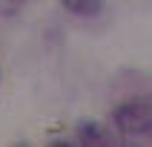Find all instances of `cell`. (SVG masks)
Masks as SVG:
<instances>
[{
	"instance_id": "obj_1",
	"label": "cell",
	"mask_w": 152,
	"mask_h": 147,
	"mask_svg": "<svg viewBox=\"0 0 152 147\" xmlns=\"http://www.w3.org/2000/svg\"><path fill=\"white\" fill-rule=\"evenodd\" d=\"M115 127L124 136H146V133H152V107L144 101H129L124 107H118Z\"/></svg>"
},
{
	"instance_id": "obj_2",
	"label": "cell",
	"mask_w": 152,
	"mask_h": 147,
	"mask_svg": "<svg viewBox=\"0 0 152 147\" xmlns=\"http://www.w3.org/2000/svg\"><path fill=\"white\" fill-rule=\"evenodd\" d=\"M60 3L66 6V12L77 17H95L103 9V0H60Z\"/></svg>"
},
{
	"instance_id": "obj_3",
	"label": "cell",
	"mask_w": 152,
	"mask_h": 147,
	"mask_svg": "<svg viewBox=\"0 0 152 147\" xmlns=\"http://www.w3.org/2000/svg\"><path fill=\"white\" fill-rule=\"evenodd\" d=\"M12 3H20V0H12Z\"/></svg>"
}]
</instances>
